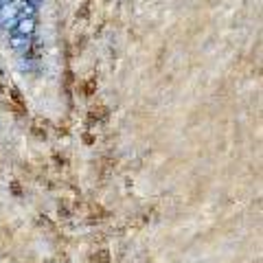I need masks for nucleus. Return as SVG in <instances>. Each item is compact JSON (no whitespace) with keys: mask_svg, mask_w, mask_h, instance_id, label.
<instances>
[{"mask_svg":"<svg viewBox=\"0 0 263 263\" xmlns=\"http://www.w3.org/2000/svg\"><path fill=\"white\" fill-rule=\"evenodd\" d=\"M97 263H108L110 261V257H108V252H99V254H95L92 257Z\"/></svg>","mask_w":263,"mask_h":263,"instance_id":"f257e3e1","label":"nucleus"}]
</instances>
